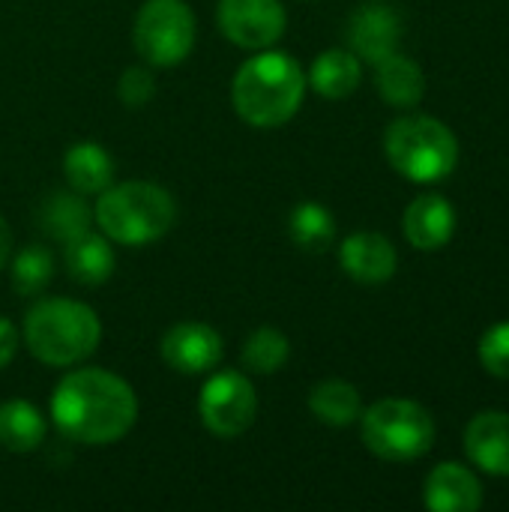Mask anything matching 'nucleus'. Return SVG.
I'll list each match as a JSON object with an SVG mask.
<instances>
[{
  "label": "nucleus",
  "instance_id": "19",
  "mask_svg": "<svg viewBox=\"0 0 509 512\" xmlns=\"http://www.w3.org/2000/svg\"><path fill=\"white\" fill-rule=\"evenodd\" d=\"M375 78H378L375 84H378L381 99L393 108H414V105H420V99L426 93L423 69L399 51L384 57L381 63H375Z\"/></svg>",
  "mask_w": 509,
  "mask_h": 512
},
{
  "label": "nucleus",
  "instance_id": "4",
  "mask_svg": "<svg viewBox=\"0 0 509 512\" xmlns=\"http://www.w3.org/2000/svg\"><path fill=\"white\" fill-rule=\"evenodd\" d=\"M99 231L123 246H144L162 240L177 222V204L168 189L147 180L111 183L99 192L93 207Z\"/></svg>",
  "mask_w": 509,
  "mask_h": 512
},
{
  "label": "nucleus",
  "instance_id": "16",
  "mask_svg": "<svg viewBox=\"0 0 509 512\" xmlns=\"http://www.w3.org/2000/svg\"><path fill=\"white\" fill-rule=\"evenodd\" d=\"M63 174L72 192L78 195H99L114 183V159L96 141H81L66 150Z\"/></svg>",
  "mask_w": 509,
  "mask_h": 512
},
{
  "label": "nucleus",
  "instance_id": "28",
  "mask_svg": "<svg viewBox=\"0 0 509 512\" xmlns=\"http://www.w3.org/2000/svg\"><path fill=\"white\" fill-rule=\"evenodd\" d=\"M18 342H21V336H18L15 324L9 318H0V372L15 360Z\"/></svg>",
  "mask_w": 509,
  "mask_h": 512
},
{
  "label": "nucleus",
  "instance_id": "22",
  "mask_svg": "<svg viewBox=\"0 0 509 512\" xmlns=\"http://www.w3.org/2000/svg\"><path fill=\"white\" fill-rule=\"evenodd\" d=\"M309 411L324 426L345 429V426H351V423L360 420L363 402H360V393H357L354 384L333 378V381H321L318 387H312V393H309Z\"/></svg>",
  "mask_w": 509,
  "mask_h": 512
},
{
  "label": "nucleus",
  "instance_id": "9",
  "mask_svg": "<svg viewBox=\"0 0 509 512\" xmlns=\"http://www.w3.org/2000/svg\"><path fill=\"white\" fill-rule=\"evenodd\" d=\"M216 24L237 48L264 51L282 39L288 15L282 0H219Z\"/></svg>",
  "mask_w": 509,
  "mask_h": 512
},
{
  "label": "nucleus",
  "instance_id": "10",
  "mask_svg": "<svg viewBox=\"0 0 509 512\" xmlns=\"http://www.w3.org/2000/svg\"><path fill=\"white\" fill-rule=\"evenodd\" d=\"M162 360L180 375L213 372L222 360V336L201 321H180L162 336Z\"/></svg>",
  "mask_w": 509,
  "mask_h": 512
},
{
  "label": "nucleus",
  "instance_id": "13",
  "mask_svg": "<svg viewBox=\"0 0 509 512\" xmlns=\"http://www.w3.org/2000/svg\"><path fill=\"white\" fill-rule=\"evenodd\" d=\"M402 228H405V237L414 249L438 252L456 234V210L441 195H420L408 204Z\"/></svg>",
  "mask_w": 509,
  "mask_h": 512
},
{
  "label": "nucleus",
  "instance_id": "15",
  "mask_svg": "<svg viewBox=\"0 0 509 512\" xmlns=\"http://www.w3.org/2000/svg\"><path fill=\"white\" fill-rule=\"evenodd\" d=\"M465 453L480 471L492 477H509V414H477L465 429Z\"/></svg>",
  "mask_w": 509,
  "mask_h": 512
},
{
  "label": "nucleus",
  "instance_id": "8",
  "mask_svg": "<svg viewBox=\"0 0 509 512\" xmlns=\"http://www.w3.org/2000/svg\"><path fill=\"white\" fill-rule=\"evenodd\" d=\"M198 417L216 438H240L258 417V393L243 372H216L201 387Z\"/></svg>",
  "mask_w": 509,
  "mask_h": 512
},
{
  "label": "nucleus",
  "instance_id": "1",
  "mask_svg": "<svg viewBox=\"0 0 509 512\" xmlns=\"http://www.w3.org/2000/svg\"><path fill=\"white\" fill-rule=\"evenodd\" d=\"M135 420V390L108 369H75L51 393V423L63 438L84 447H105L126 438Z\"/></svg>",
  "mask_w": 509,
  "mask_h": 512
},
{
  "label": "nucleus",
  "instance_id": "23",
  "mask_svg": "<svg viewBox=\"0 0 509 512\" xmlns=\"http://www.w3.org/2000/svg\"><path fill=\"white\" fill-rule=\"evenodd\" d=\"M288 234L303 252H324L336 240V219L318 201H303L288 219Z\"/></svg>",
  "mask_w": 509,
  "mask_h": 512
},
{
  "label": "nucleus",
  "instance_id": "7",
  "mask_svg": "<svg viewBox=\"0 0 509 512\" xmlns=\"http://www.w3.org/2000/svg\"><path fill=\"white\" fill-rule=\"evenodd\" d=\"M132 39L150 66H180L195 48V12L186 0H147L138 9Z\"/></svg>",
  "mask_w": 509,
  "mask_h": 512
},
{
  "label": "nucleus",
  "instance_id": "25",
  "mask_svg": "<svg viewBox=\"0 0 509 512\" xmlns=\"http://www.w3.org/2000/svg\"><path fill=\"white\" fill-rule=\"evenodd\" d=\"M54 276V258L45 246H24L12 261V288L21 297H39Z\"/></svg>",
  "mask_w": 509,
  "mask_h": 512
},
{
  "label": "nucleus",
  "instance_id": "24",
  "mask_svg": "<svg viewBox=\"0 0 509 512\" xmlns=\"http://www.w3.org/2000/svg\"><path fill=\"white\" fill-rule=\"evenodd\" d=\"M291 357V342L276 327H258L249 333L240 360L252 375H276Z\"/></svg>",
  "mask_w": 509,
  "mask_h": 512
},
{
  "label": "nucleus",
  "instance_id": "26",
  "mask_svg": "<svg viewBox=\"0 0 509 512\" xmlns=\"http://www.w3.org/2000/svg\"><path fill=\"white\" fill-rule=\"evenodd\" d=\"M477 354L489 375L509 381V321H501L483 333Z\"/></svg>",
  "mask_w": 509,
  "mask_h": 512
},
{
  "label": "nucleus",
  "instance_id": "12",
  "mask_svg": "<svg viewBox=\"0 0 509 512\" xmlns=\"http://www.w3.org/2000/svg\"><path fill=\"white\" fill-rule=\"evenodd\" d=\"M339 261H342V270L360 285H384L393 279L399 267V255L393 243L375 231H357L345 237L339 249Z\"/></svg>",
  "mask_w": 509,
  "mask_h": 512
},
{
  "label": "nucleus",
  "instance_id": "21",
  "mask_svg": "<svg viewBox=\"0 0 509 512\" xmlns=\"http://www.w3.org/2000/svg\"><path fill=\"white\" fill-rule=\"evenodd\" d=\"M39 225L48 237L60 240V243H69L72 237L90 231L93 225V210L90 204L84 201V195L78 192H57L51 195L42 210H39Z\"/></svg>",
  "mask_w": 509,
  "mask_h": 512
},
{
  "label": "nucleus",
  "instance_id": "11",
  "mask_svg": "<svg viewBox=\"0 0 509 512\" xmlns=\"http://www.w3.org/2000/svg\"><path fill=\"white\" fill-rule=\"evenodd\" d=\"M348 42H351V51L360 60L372 63V66L381 63L384 57L399 51V42H402V18H399V12L390 3H381V0L363 3L351 15Z\"/></svg>",
  "mask_w": 509,
  "mask_h": 512
},
{
  "label": "nucleus",
  "instance_id": "20",
  "mask_svg": "<svg viewBox=\"0 0 509 512\" xmlns=\"http://www.w3.org/2000/svg\"><path fill=\"white\" fill-rule=\"evenodd\" d=\"M48 435V420L36 405L24 399H9L0 405V447L9 453H33Z\"/></svg>",
  "mask_w": 509,
  "mask_h": 512
},
{
  "label": "nucleus",
  "instance_id": "6",
  "mask_svg": "<svg viewBox=\"0 0 509 512\" xmlns=\"http://www.w3.org/2000/svg\"><path fill=\"white\" fill-rule=\"evenodd\" d=\"M360 435L372 456L402 465L432 450L435 420L411 399H381L360 414Z\"/></svg>",
  "mask_w": 509,
  "mask_h": 512
},
{
  "label": "nucleus",
  "instance_id": "2",
  "mask_svg": "<svg viewBox=\"0 0 509 512\" xmlns=\"http://www.w3.org/2000/svg\"><path fill=\"white\" fill-rule=\"evenodd\" d=\"M306 87V72L291 54L264 48L234 72L231 102L243 123L276 129L300 111Z\"/></svg>",
  "mask_w": 509,
  "mask_h": 512
},
{
  "label": "nucleus",
  "instance_id": "3",
  "mask_svg": "<svg viewBox=\"0 0 509 512\" xmlns=\"http://www.w3.org/2000/svg\"><path fill=\"white\" fill-rule=\"evenodd\" d=\"M21 336L39 363L69 369L99 348L102 321L87 303L69 297H42L27 309Z\"/></svg>",
  "mask_w": 509,
  "mask_h": 512
},
{
  "label": "nucleus",
  "instance_id": "17",
  "mask_svg": "<svg viewBox=\"0 0 509 512\" xmlns=\"http://www.w3.org/2000/svg\"><path fill=\"white\" fill-rule=\"evenodd\" d=\"M66 252V270L75 282L81 285H105L117 267V255L111 249V240L105 234H93V231H84L78 237H72L69 243H63Z\"/></svg>",
  "mask_w": 509,
  "mask_h": 512
},
{
  "label": "nucleus",
  "instance_id": "18",
  "mask_svg": "<svg viewBox=\"0 0 509 512\" xmlns=\"http://www.w3.org/2000/svg\"><path fill=\"white\" fill-rule=\"evenodd\" d=\"M360 81L363 63L354 51L345 48H327L324 54H318L306 75V84L324 99H345L360 87Z\"/></svg>",
  "mask_w": 509,
  "mask_h": 512
},
{
  "label": "nucleus",
  "instance_id": "14",
  "mask_svg": "<svg viewBox=\"0 0 509 512\" xmlns=\"http://www.w3.org/2000/svg\"><path fill=\"white\" fill-rule=\"evenodd\" d=\"M423 501L432 512H477L483 507V486L471 468L459 462H444L432 468Z\"/></svg>",
  "mask_w": 509,
  "mask_h": 512
},
{
  "label": "nucleus",
  "instance_id": "5",
  "mask_svg": "<svg viewBox=\"0 0 509 512\" xmlns=\"http://www.w3.org/2000/svg\"><path fill=\"white\" fill-rule=\"evenodd\" d=\"M384 153L411 183H441L459 162V141L447 123L429 114H408L387 126Z\"/></svg>",
  "mask_w": 509,
  "mask_h": 512
},
{
  "label": "nucleus",
  "instance_id": "27",
  "mask_svg": "<svg viewBox=\"0 0 509 512\" xmlns=\"http://www.w3.org/2000/svg\"><path fill=\"white\" fill-rule=\"evenodd\" d=\"M156 96V78L144 66H129L117 81V99L126 108H144Z\"/></svg>",
  "mask_w": 509,
  "mask_h": 512
},
{
  "label": "nucleus",
  "instance_id": "29",
  "mask_svg": "<svg viewBox=\"0 0 509 512\" xmlns=\"http://www.w3.org/2000/svg\"><path fill=\"white\" fill-rule=\"evenodd\" d=\"M9 252H12V231H9V222L0 216V273L9 261Z\"/></svg>",
  "mask_w": 509,
  "mask_h": 512
}]
</instances>
